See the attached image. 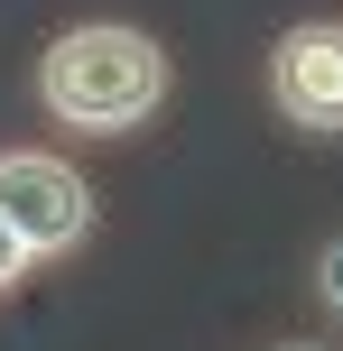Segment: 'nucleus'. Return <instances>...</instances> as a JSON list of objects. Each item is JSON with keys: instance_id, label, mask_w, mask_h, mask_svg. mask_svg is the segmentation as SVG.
I'll use <instances>...</instances> for the list:
<instances>
[{"instance_id": "1", "label": "nucleus", "mask_w": 343, "mask_h": 351, "mask_svg": "<svg viewBox=\"0 0 343 351\" xmlns=\"http://www.w3.org/2000/svg\"><path fill=\"white\" fill-rule=\"evenodd\" d=\"M37 102L74 139H130L167 102V47L130 19H74L37 56Z\"/></svg>"}, {"instance_id": "2", "label": "nucleus", "mask_w": 343, "mask_h": 351, "mask_svg": "<svg viewBox=\"0 0 343 351\" xmlns=\"http://www.w3.org/2000/svg\"><path fill=\"white\" fill-rule=\"evenodd\" d=\"M93 176L56 148H0V222L28 241V259H65L93 241Z\"/></svg>"}, {"instance_id": "3", "label": "nucleus", "mask_w": 343, "mask_h": 351, "mask_svg": "<svg viewBox=\"0 0 343 351\" xmlns=\"http://www.w3.org/2000/svg\"><path fill=\"white\" fill-rule=\"evenodd\" d=\"M269 102L307 139H343V19H307L269 47Z\"/></svg>"}, {"instance_id": "4", "label": "nucleus", "mask_w": 343, "mask_h": 351, "mask_svg": "<svg viewBox=\"0 0 343 351\" xmlns=\"http://www.w3.org/2000/svg\"><path fill=\"white\" fill-rule=\"evenodd\" d=\"M316 305L343 324V241H325V250H316Z\"/></svg>"}, {"instance_id": "5", "label": "nucleus", "mask_w": 343, "mask_h": 351, "mask_svg": "<svg viewBox=\"0 0 343 351\" xmlns=\"http://www.w3.org/2000/svg\"><path fill=\"white\" fill-rule=\"evenodd\" d=\"M28 268H37V259H28V241H19V231L0 222V287H19V278H28Z\"/></svg>"}, {"instance_id": "6", "label": "nucleus", "mask_w": 343, "mask_h": 351, "mask_svg": "<svg viewBox=\"0 0 343 351\" xmlns=\"http://www.w3.org/2000/svg\"><path fill=\"white\" fill-rule=\"evenodd\" d=\"M278 351H325V342H278Z\"/></svg>"}]
</instances>
